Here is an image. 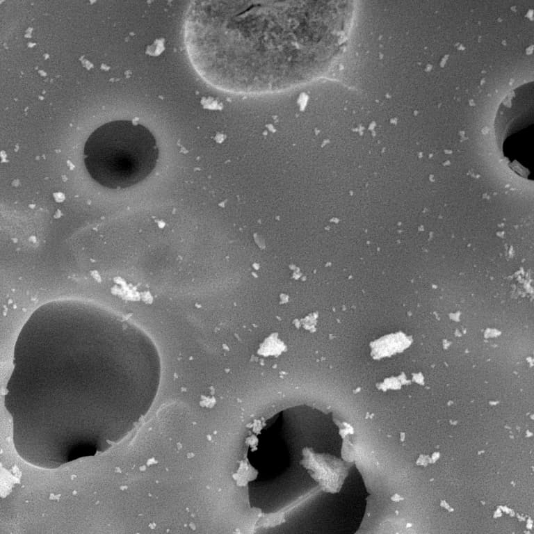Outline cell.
I'll use <instances>...</instances> for the list:
<instances>
[{
    "label": "cell",
    "instance_id": "obj_1",
    "mask_svg": "<svg viewBox=\"0 0 534 534\" xmlns=\"http://www.w3.org/2000/svg\"><path fill=\"white\" fill-rule=\"evenodd\" d=\"M13 362L5 405L14 428L23 424L15 431L40 423L51 437L56 429L54 441L62 435L63 444L66 433L81 439L95 423L129 430L151 406L160 380V358L147 334L81 300L38 307L17 337Z\"/></svg>",
    "mask_w": 534,
    "mask_h": 534
},
{
    "label": "cell",
    "instance_id": "obj_2",
    "mask_svg": "<svg viewBox=\"0 0 534 534\" xmlns=\"http://www.w3.org/2000/svg\"><path fill=\"white\" fill-rule=\"evenodd\" d=\"M83 154L86 170L95 181L109 188H125L152 172L159 148L147 127L120 120L95 129L85 143Z\"/></svg>",
    "mask_w": 534,
    "mask_h": 534
}]
</instances>
